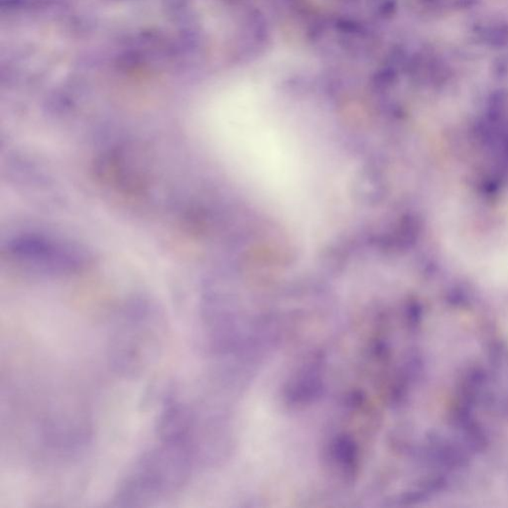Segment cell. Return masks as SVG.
I'll list each match as a JSON object with an SVG mask.
<instances>
[{
	"label": "cell",
	"mask_w": 508,
	"mask_h": 508,
	"mask_svg": "<svg viewBox=\"0 0 508 508\" xmlns=\"http://www.w3.org/2000/svg\"><path fill=\"white\" fill-rule=\"evenodd\" d=\"M199 437L186 410L161 408L155 438L136 457L116 486L113 505L144 507L173 498L187 486L199 460Z\"/></svg>",
	"instance_id": "obj_1"
},
{
	"label": "cell",
	"mask_w": 508,
	"mask_h": 508,
	"mask_svg": "<svg viewBox=\"0 0 508 508\" xmlns=\"http://www.w3.org/2000/svg\"><path fill=\"white\" fill-rule=\"evenodd\" d=\"M303 40L335 60L379 45L392 0H269Z\"/></svg>",
	"instance_id": "obj_2"
},
{
	"label": "cell",
	"mask_w": 508,
	"mask_h": 508,
	"mask_svg": "<svg viewBox=\"0 0 508 508\" xmlns=\"http://www.w3.org/2000/svg\"><path fill=\"white\" fill-rule=\"evenodd\" d=\"M168 324L159 308L135 301L123 308L111 323L107 353L116 374L139 379L157 363L167 341Z\"/></svg>",
	"instance_id": "obj_3"
}]
</instances>
